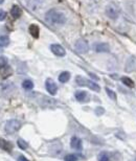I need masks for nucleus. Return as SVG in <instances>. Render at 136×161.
Instances as JSON below:
<instances>
[{"label": "nucleus", "mask_w": 136, "mask_h": 161, "mask_svg": "<svg viewBox=\"0 0 136 161\" xmlns=\"http://www.w3.org/2000/svg\"><path fill=\"white\" fill-rule=\"evenodd\" d=\"M45 87L46 90L48 91V93L52 94V95H55L58 92V86L57 84L55 83V80L52 79H47L45 82Z\"/></svg>", "instance_id": "0eeeda50"}, {"label": "nucleus", "mask_w": 136, "mask_h": 161, "mask_svg": "<svg viewBox=\"0 0 136 161\" xmlns=\"http://www.w3.org/2000/svg\"><path fill=\"white\" fill-rule=\"evenodd\" d=\"M17 143H18V146L21 148V150H26V148H27V146H28L27 142H26L25 140H23L22 138H19L18 141H17Z\"/></svg>", "instance_id": "aec40b11"}, {"label": "nucleus", "mask_w": 136, "mask_h": 161, "mask_svg": "<svg viewBox=\"0 0 136 161\" xmlns=\"http://www.w3.org/2000/svg\"><path fill=\"white\" fill-rule=\"evenodd\" d=\"M45 19L52 24H55V25H63L66 23V16L64 13L59 12L57 9H50L45 14Z\"/></svg>", "instance_id": "f257e3e1"}, {"label": "nucleus", "mask_w": 136, "mask_h": 161, "mask_svg": "<svg viewBox=\"0 0 136 161\" xmlns=\"http://www.w3.org/2000/svg\"><path fill=\"white\" fill-rule=\"evenodd\" d=\"M98 161H109V155L106 152H102L98 154Z\"/></svg>", "instance_id": "412c9836"}, {"label": "nucleus", "mask_w": 136, "mask_h": 161, "mask_svg": "<svg viewBox=\"0 0 136 161\" xmlns=\"http://www.w3.org/2000/svg\"><path fill=\"white\" fill-rule=\"evenodd\" d=\"M76 49L79 51L80 53H86L89 50V45L86 40L84 39H79L76 42Z\"/></svg>", "instance_id": "423d86ee"}, {"label": "nucleus", "mask_w": 136, "mask_h": 161, "mask_svg": "<svg viewBox=\"0 0 136 161\" xmlns=\"http://www.w3.org/2000/svg\"><path fill=\"white\" fill-rule=\"evenodd\" d=\"M104 112H105V110L102 108V107H98V108L95 109L96 115H102V114H104Z\"/></svg>", "instance_id": "bb28decb"}, {"label": "nucleus", "mask_w": 136, "mask_h": 161, "mask_svg": "<svg viewBox=\"0 0 136 161\" xmlns=\"http://www.w3.org/2000/svg\"><path fill=\"white\" fill-rule=\"evenodd\" d=\"M30 33L35 39H38L39 35H40V29H39V26L36 25V24H31V25L30 26Z\"/></svg>", "instance_id": "2eb2a0df"}, {"label": "nucleus", "mask_w": 136, "mask_h": 161, "mask_svg": "<svg viewBox=\"0 0 136 161\" xmlns=\"http://www.w3.org/2000/svg\"><path fill=\"white\" fill-rule=\"evenodd\" d=\"M21 127V123L19 120H16V119H11L8 123H5V127H4V130H5L6 134H14L15 132H17L20 129Z\"/></svg>", "instance_id": "7ed1b4c3"}, {"label": "nucleus", "mask_w": 136, "mask_h": 161, "mask_svg": "<svg viewBox=\"0 0 136 161\" xmlns=\"http://www.w3.org/2000/svg\"><path fill=\"white\" fill-rule=\"evenodd\" d=\"M89 75H90V77H92V79H94V80H98V77H96V75H95V74H93V73H90V72H89Z\"/></svg>", "instance_id": "c85d7f7f"}, {"label": "nucleus", "mask_w": 136, "mask_h": 161, "mask_svg": "<svg viewBox=\"0 0 136 161\" xmlns=\"http://www.w3.org/2000/svg\"><path fill=\"white\" fill-rule=\"evenodd\" d=\"M77 156L74 155V154H69V155H66L64 158V161H77Z\"/></svg>", "instance_id": "4be33fe9"}, {"label": "nucleus", "mask_w": 136, "mask_h": 161, "mask_svg": "<svg viewBox=\"0 0 136 161\" xmlns=\"http://www.w3.org/2000/svg\"><path fill=\"white\" fill-rule=\"evenodd\" d=\"M8 63H9L8 58L4 57V55H1V57H0V68L6 66V65H8Z\"/></svg>", "instance_id": "b1692460"}, {"label": "nucleus", "mask_w": 136, "mask_h": 161, "mask_svg": "<svg viewBox=\"0 0 136 161\" xmlns=\"http://www.w3.org/2000/svg\"><path fill=\"white\" fill-rule=\"evenodd\" d=\"M6 18V12H4L3 9H0V21H3Z\"/></svg>", "instance_id": "a878e982"}, {"label": "nucleus", "mask_w": 136, "mask_h": 161, "mask_svg": "<svg viewBox=\"0 0 136 161\" xmlns=\"http://www.w3.org/2000/svg\"><path fill=\"white\" fill-rule=\"evenodd\" d=\"M22 87L24 90H27V91H30V90H31L34 88V83L33 80H25L24 82L22 83Z\"/></svg>", "instance_id": "a211bd4d"}, {"label": "nucleus", "mask_w": 136, "mask_h": 161, "mask_svg": "<svg viewBox=\"0 0 136 161\" xmlns=\"http://www.w3.org/2000/svg\"><path fill=\"white\" fill-rule=\"evenodd\" d=\"M125 70L127 72H133L136 71V57L135 55H130L127 61H126Z\"/></svg>", "instance_id": "39448f33"}, {"label": "nucleus", "mask_w": 136, "mask_h": 161, "mask_svg": "<svg viewBox=\"0 0 136 161\" xmlns=\"http://www.w3.org/2000/svg\"><path fill=\"white\" fill-rule=\"evenodd\" d=\"M4 2V0H0V4H2Z\"/></svg>", "instance_id": "c756f323"}, {"label": "nucleus", "mask_w": 136, "mask_h": 161, "mask_svg": "<svg viewBox=\"0 0 136 161\" xmlns=\"http://www.w3.org/2000/svg\"><path fill=\"white\" fill-rule=\"evenodd\" d=\"M74 96H76L77 101H79L81 102L89 101V94L87 93L86 91H77L76 93H74Z\"/></svg>", "instance_id": "1a4fd4ad"}, {"label": "nucleus", "mask_w": 136, "mask_h": 161, "mask_svg": "<svg viewBox=\"0 0 136 161\" xmlns=\"http://www.w3.org/2000/svg\"><path fill=\"white\" fill-rule=\"evenodd\" d=\"M0 148H1L2 150L6 151V152H12L14 146L12 142H9V141L5 140V139H3V138H0Z\"/></svg>", "instance_id": "9d476101"}, {"label": "nucleus", "mask_w": 136, "mask_h": 161, "mask_svg": "<svg viewBox=\"0 0 136 161\" xmlns=\"http://www.w3.org/2000/svg\"><path fill=\"white\" fill-rule=\"evenodd\" d=\"M106 92H107V94L109 95V97H110V98H112V99L115 101V99H116V93L113 91V90L109 89V88H106Z\"/></svg>", "instance_id": "393cba45"}, {"label": "nucleus", "mask_w": 136, "mask_h": 161, "mask_svg": "<svg viewBox=\"0 0 136 161\" xmlns=\"http://www.w3.org/2000/svg\"><path fill=\"white\" fill-rule=\"evenodd\" d=\"M76 82H77V84L79 85V86H87L88 88H90L91 90H93V91L98 92L99 90H101V87H99L98 84L93 83L90 80L85 79V77H81V75H77V77H76Z\"/></svg>", "instance_id": "f03ea898"}, {"label": "nucleus", "mask_w": 136, "mask_h": 161, "mask_svg": "<svg viewBox=\"0 0 136 161\" xmlns=\"http://www.w3.org/2000/svg\"><path fill=\"white\" fill-rule=\"evenodd\" d=\"M106 14L110 19H116L120 16V7L114 3L108 4L106 6Z\"/></svg>", "instance_id": "20e7f679"}, {"label": "nucleus", "mask_w": 136, "mask_h": 161, "mask_svg": "<svg viewBox=\"0 0 136 161\" xmlns=\"http://www.w3.org/2000/svg\"><path fill=\"white\" fill-rule=\"evenodd\" d=\"M0 43L4 46H8L9 43V38L8 36H0Z\"/></svg>", "instance_id": "5701e85b"}, {"label": "nucleus", "mask_w": 136, "mask_h": 161, "mask_svg": "<svg viewBox=\"0 0 136 161\" xmlns=\"http://www.w3.org/2000/svg\"><path fill=\"white\" fill-rule=\"evenodd\" d=\"M121 82H123L127 87H130V88H133V87H134V85H135L134 82H133V80H131L130 77H121Z\"/></svg>", "instance_id": "6ab92c4d"}, {"label": "nucleus", "mask_w": 136, "mask_h": 161, "mask_svg": "<svg viewBox=\"0 0 136 161\" xmlns=\"http://www.w3.org/2000/svg\"><path fill=\"white\" fill-rule=\"evenodd\" d=\"M45 0H28V7L33 11H36L43 4Z\"/></svg>", "instance_id": "ddd939ff"}, {"label": "nucleus", "mask_w": 136, "mask_h": 161, "mask_svg": "<svg viewBox=\"0 0 136 161\" xmlns=\"http://www.w3.org/2000/svg\"><path fill=\"white\" fill-rule=\"evenodd\" d=\"M11 74H12L11 67H9L8 65L4 66V67H1V70H0V77L5 79V77H8L9 75H11Z\"/></svg>", "instance_id": "dca6fc26"}, {"label": "nucleus", "mask_w": 136, "mask_h": 161, "mask_svg": "<svg viewBox=\"0 0 136 161\" xmlns=\"http://www.w3.org/2000/svg\"><path fill=\"white\" fill-rule=\"evenodd\" d=\"M18 161H28V160L26 159V158L24 157L23 155H21V156H19V158H18Z\"/></svg>", "instance_id": "cd10ccee"}, {"label": "nucleus", "mask_w": 136, "mask_h": 161, "mask_svg": "<svg viewBox=\"0 0 136 161\" xmlns=\"http://www.w3.org/2000/svg\"><path fill=\"white\" fill-rule=\"evenodd\" d=\"M50 50L57 57H64L66 55V51H65L63 46H61L60 44H52V45H50Z\"/></svg>", "instance_id": "6e6552de"}, {"label": "nucleus", "mask_w": 136, "mask_h": 161, "mask_svg": "<svg viewBox=\"0 0 136 161\" xmlns=\"http://www.w3.org/2000/svg\"><path fill=\"white\" fill-rule=\"evenodd\" d=\"M94 49L98 52H108L110 51V46L107 43H98L94 46Z\"/></svg>", "instance_id": "f8f14e48"}, {"label": "nucleus", "mask_w": 136, "mask_h": 161, "mask_svg": "<svg viewBox=\"0 0 136 161\" xmlns=\"http://www.w3.org/2000/svg\"><path fill=\"white\" fill-rule=\"evenodd\" d=\"M70 79V73L68 71H63L62 73H60L59 75V80L61 83H66Z\"/></svg>", "instance_id": "f3484780"}, {"label": "nucleus", "mask_w": 136, "mask_h": 161, "mask_svg": "<svg viewBox=\"0 0 136 161\" xmlns=\"http://www.w3.org/2000/svg\"><path fill=\"white\" fill-rule=\"evenodd\" d=\"M11 15L13 18L18 19L19 17L22 15V9H21L20 6H18V5H13L11 9Z\"/></svg>", "instance_id": "4468645a"}, {"label": "nucleus", "mask_w": 136, "mask_h": 161, "mask_svg": "<svg viewBox=\"0 0 136 161\" xmlns=\"http://www.w3.org/2000/svg\"><path fill=\"white\" fill-rule=\"evenodd\" d=\"M70 145H71L72 148H74V150H77V151H81L82 150V146H83V145H82V140L81 138L79 137H72L71 138V141H70Z\"/></svg>", "instance_id": "9b49d317"}]
</instances>
